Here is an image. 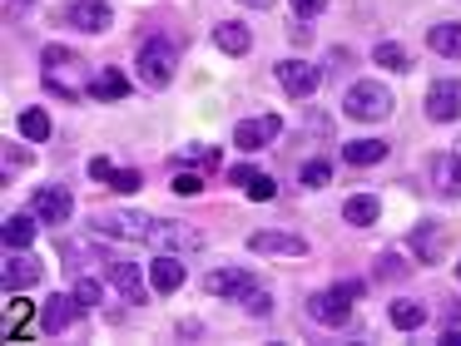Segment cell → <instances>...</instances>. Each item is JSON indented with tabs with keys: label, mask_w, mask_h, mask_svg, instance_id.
I'll return each mask as SVG.
<instances>
[{
	"label": "cell",
	"mask_w": 461,
	"mask_h": 346,
	"mask_svg": "<svg viewBox=\"0 0 461 346\" xmlns=\"http://www.w3.org/2000/svg\"><path fill=\"white\" fill-rule=\"evenodd\" d=\"M41 65H45V89H50V94H60V99H85L90 94V84H95L90 59H80L75 49L50 45L41 55Z\"/></svg>",
	"instance_id": "cell-1"
},
{
	"label": "cell",
	"mask_w": 461,
	"mask_h": 346,
	"mask_svg": "<svg viewBox=\"0 0 461 346\" xmlns=\"http://www.w3.org/2000/svg\"><path fill=\"white\" fill-rule=\"evenodd\" d=\"M134 65H140V79L149 89H169L174 75H179V45L154 30V35L140 40V59H134Z\"/></svg>",
	"instance_id": "cell-2"
},
{
	"label": "cell",
	"mask_w": 461,
	"mask_h": 346,
	"mask_svg": "<svg viewBox=\"0 0 461 346\" xmlns=\"http://www.w3.org/2000/svg\"><path fill=\"white\" fill-rule=\"evenodd\" d=\"M342 114L357 119V124H377V119L392 114V89L377 84V79H357L342 99Z\"/></svg>",
	"instance_id": "cell-3"
},
{
	"label": "cell",
	"mask_w": 461,
	"mask_h": 346,
	"mask_svg": "<svg viewBox=\"0 0 461 346\" xmlns=\"http://www.w3.org/2000/svg\"><path fill=\"white\" fill-rule=\"evenodd\" d=\"M352 297H362L357 282H342V287H328V292H312L308 297V316L322 326H342L352 316Z\"/></svg>",
	"instance_id": "cell-4"
},
{
	"label": "cell",
	"mask_w": 461,
	"mask_h": 346,
	"mask_svg": "<svg viewBox=\"0 0 461 346\" xmlns=\"http://www.w3.org/2000/svg\"><path fill=\"white\" fill-rule=\"evenodd\" d=\"M154 217L140 213H95V237H124V243H149Z\"/></svg>",
	"instance_id": "cell-5"
},
{
	"label": "cell",
	"mask_w": 461,
	"mask_h": 346,
	"mask_svg": "<svg viewBox=\"0 0 461 346\" xmlns=\"http://www.w3.org/2000/svg\"><path fill=\"white\" fill-rule=\"evenodd\" d=\"M253 287H258V282H253L249 267H213V272L203 277V292H209V297H223V302H233V297L243 302Z\"/></svg>",
	"instance_id": "cell-6"
},
{
	"label": "cell",
	"mask_w": 461,
	"mask_h": 346,
	"mask_svg": "<svg viewBox=\"0 0 461 346\" xmlns=\"http://www.w3.org/2000/svg\"><path fill=\"white\" fill-rule=\"evenodd\" d=\"M278 134H283V119L278 114H258V119H243V124L233 129V144H239L243 154H258V148H268Z\"/></svg>",
	"instance_id": "cell-7"
},
{
	"label": "cell",
	"mask_w": 461,
	"mask_h": 346,
	"mask_svg": "<svg viewBox=\"0 0 461 346\" xmlns=\"http://www.w3.org/2000/svg\"><path fill=\"white\" fill-rule=\"evenodd\" d=\"M31 213L41 217V223H70V213H75V198H70V188H55V183H45L41 193L31 198Z\"/></svg>",
	"instance_id": "cell-8"
},
{
	"label": "cell",
	"mask_w": 461,
	"mask_h": 346,
	"mask_svg": "<svg viewBox=\"0 0 461 346\" xmlns=\"http://www.w3.org/2000/svg\"><path fill=\"white\" fill-rule=\"evenodd\" d=\"M65 25L85 30V35H104V30L114 25V10L104 5V0H75V5L65 10Z\"/></svg>",
	"instance_id": "cell-9"
},
{
	"label": "cell",
	"mask_w": 461,
	"mask_h": 346,
	"mask_svg": "<svg viewBox=\"0 0 461 346\" xmlns=\"http://www.w3.org/2000/svg\"><path fill=\"white\" fill-rule=\"evenodd\" d=\"M249 253H268V257H303V253H308V237H298V233H278V227H268V233H249Z\"/></svg>",
	"instance_id": "cell-10"
},
{
	"label": "cell",
	"mask_w": 461,
	"mask_h": 346,
	"mask_svg": "<svg viewBox=\"0 0 461 346\" xmlns=\"http://www.w3.org/2000/svg\"><path fill=\"white\" fill-rule=\"evenodd\" d=\"M427 119H437V124L461 119V84L456 79H437V84L427 89Z\"/></svg>",
	"instance_id": "cell-11"
},
{
	"label": "cell",
	"mask_w": 461,
	"mask_h": 346,
	"mask_svg": "<svg viewBox=\"0 0 461 346\" xmlns=\"http://www.w3.org/2000/svg\"><path fill=\"white\" fill-rule=\"evenodd\" d=\"M278 84L288 89L293 99H308L312 89L322 84V75H318V65H308V59H283V65H278Z\"/></svg>",
	"instance_id": "cell-12"
},
{
	"label": "cell",
	"mask_w": 461,
	"mask_h": 346,
	"mask_svg": "<svg viewBox=\"0 0 461 346\" xmlns=\"http://www.w3.org/2000/svg\"><path fill=\"white\" fill-rule=\"evenodd\" d=\"M0 282H5V292H25V287L41 282V262H35L25 247H11V257H5V272H0Z\"/></svg>",
	"instance_id": "cell-13"
},
{
	"label": "cell",
	"mask_w": 461,
	"mask_h": 346,
	"mask_svg": "<svg viewBox=\"0 0 461 346\" xmlns=\"http://www.w3.org/2000/svg\"><path fill=\"white\" fill-rule=\"evenodd\" d=\"M149 243L159 247V253H194V247H199L203 237L194 233V227H184V223H159V217H154Z\"/></svg>",
	"instance_id": "cell-14"
},
{
	"label": "cell",
	"mask_w": 461,
	"mask_h": 346,
	"mask_svg": "<svg viewBox=\"0 0 461 346\" xmlns=\"http://www.w3.org/2000/svg\"><path fill=\"white\" fill-rule=\"evenodd\" d=\"M104 277L124 292V302H144V297H149V287H144L140 267H134L130 257H110V262H104Z\"/></svg>",
	"instance_id": "cell-15"
},
{
	"label": "cell",
	"mask_w": 461,
	"mask_h": 346,
	"mask_svg": "<svg viewBox=\"0 0 461 346\" xmlns=\"http://www.w3.org/2000/svg\"><path fill=\"white\" fill-rule=\"evenodd\" d=\"M80 312H85L80 297H50V302H45V312H41V332H50V336L70 332Z\"/></svg>",
	"instance_id": "cell-16"
},
{
	"label": "cell",
	"mask_w": 461,
	"mask_h": 346,
	"mask_svg": "<svg viewBox=\"0 0 461 346\" xmlns=\"http://www.w3.org/2000/svg\"><path fill=\"white\" fill-rule=\"evenodd\" d=\"M90 178L104 188H114V193H140L144 188V178L134 173V168H114L110 158H90Z\"/></svg>",
	"instance_id": "cell-17"
},
{
	"label": "cell",
	"mask_w": 461,
	"mask_h": 346,
	"mask_svg": "<svg viewBox=\"0 0 461 346\" xmlns=\"http://www.w3.org/2000/svg\"><path fill=\"white\" fill-rule=\"evenodd\" d=\"M427 178L441 198H461V158L456 154H437L427 164Z\"/></svg>",
	"instance_id": "cell-18"
},
{
	"label": "cell",
	"mask_w": 461,
	"mask_h": 346,
	"mask_svg": "<svg viewBox=\"0 0 461 346\" xmlns=\"http://www.w3.org/2000/svg\"><path fill=\"white\" fill-rule=\"evenodd\" d=\"M149 287H154L159 297L179 292V287H184V262H179V257H174V253H159V257H154V262H149Z\"/></svg>",
	"instance_id": "cell-19"
},
{
	"label": "cell",
	"mask_w": 461,
	"mask_h": 346,
	"mask_svg": "<svg viewBox=\"0 0 461 346\" xmlns=\"http://www.w3.org/2000/svg\"><path fill=\"white\" fill-rule=\"evenodd\" d=\"M213 45H219L223 55H249L253 35H249V25H239V20H219V25H213Z\"/></svg>",
	"instance_id": "cell-20"
},
{
	"label": "cell",
	"mask_w": 461,
	"mask_h": 346,
	"mask_svg": "<svg viewBox=\"0 0 461 346\" xmlns=\"http://www.w3.org/2000/svg\"><path fill=\"white\" fill-rule=\"evenodd\" d=\"M342 158H348L352 168H372V164L387 158V144H382V138H348V144H342Z\"/></svg>",
	"instance_id": "cell-21"
},
{
	"label": "cell",
	"mask_w": 461,
	"mask_h": 346,
	"mask_svg": "<svg viewBox=\"0 0 461 346\" xmlns=\"http://www.w3.org/2000/svg\"><path fill=\"white\" fill-rule=\"evenodd\" d=\"M35 223H41L35 213H11V217H5V227H0L5 247H31L35 243Z\"/></svg>",
	"instance_id": "cell-22"
},
{
	"label": "cell",
	"mask_w": 461,
	"mask_h": 346,
	"mask_svg": "<svg viewBox=\"0 0 461 346\" xmlns=\"http://www.w3.org/2000/svg\"><path fill=\"white\" fill-rule=\"evenodd\" d=\"M411 253H417V262H441V227L437 223H417Z\"/></svg>",
	"instance_id": "cell-23"
},
{
	"label": "cell",
	"mask_w": 461,
	"mask_h": 346,
	"mask_svg": "<svg viewBox=\"0 0 461 346\" xmlns=\"http://www.w3.org/2000/svg\"><path fill=\"white\" fill-rule=\"evenodd\" d=\"M90 94L100 99V104H114V99L130 94V79H124L120 69H100V75H95V84H90Z\"/></svg>",
	"instance_id": "cell-24"
},
{
	"label": "cell",
	"mask_w": 461,
	"mask_h": 346,
	"mask_svg": "<svg viewBox=\"0 0 461 346\" xmlns=\"http://www.w3.org/2000/svg\"><path fill=\"white\" fill-rule=\"evenodd\" d=\"M377 198L372 193H357V198H348V203H342V223H352V227H372L377 223Z\"/></svg>",
	"instance_id": "cell-25"
},
{
	"label": "cell",
	"mask_w": 461,
	"mask_h": 346,
	"mask_svg": "<svg viewBox=\"0 0 461 346\" xmlns=\"http://www.w3.org/2000/svg\"><path fill=\"white\" fill-rule=\"evenodd\" d=\"M427 45L437 49V55H447V59H461V25H431L427 30Z\"/></svg>",
	"instance_id": "cell-26"
},
{
	"label": "cell",
	"mask_w": 461,
	"mask_h": 346,
	"mask_svg": "<svg viewBox=\"0 0 461 346\" xmlns=\"http://www.w3.org/2000/svg\"><path fill=\"white\" fill-rule=\"evenodd\" d=\"M392 326H397V332H417L421 322H427V306L421 302H392Z\"/></svg>",
	"instance_id": "cell-27"
},
{
	"label": "cell",
	"mask_w": 461,
	"mask_h": 346,
	"mask_svg": "<svg viewBox=\"0 0 461 346\" xmlns=\"http://www.w3.org/2000/svg\"><path fill=\"white\" fill-rule=\"evenodd\" d=\"M21 134L31 138V144H45V138H50V114H45V109H25V114H21Z\"/></svg>",
	"instance_id": "cell-28"
},
{
	"label": "cell",
	"mask_w": 461,
	"mask_h": 346,
	"mask_svg": "<svg viewBox=\"0 0 461 346\" xmlns=\"http://www.w3.org/2000/svg\"><path fill=\"white\" fill-rule=\"evenodd\" d=\"M372 59H377L382 69H392V75H402V69H411L407 49H402V45H392V40H382V45L372 49Z\"/></svg>",
	"instance_id": "cell-29"
},
{
	"label": "cell",
	"mask_w": 461,
	"mask_h": 346,
	"mask_svg": "<svg viewBox=\"0 0 461 346\" xmlns=\"http://www.w3.org/2000/svg\"><path fill=\"white\" fill-rule=\"evenodd\" d=\"M407 272H411V267L402 262V253H382L377 257V277H382V282H397V277H407Z\"/></svg>",
	"instance_id": "cell-30"
},
{
	"label": "cell",
	"mask_w": 461,
	"mask_h": 346,
	"mask_svg": "<svg viewBox=\"0 0 461 346\" xmlns=\"http://www.w3.org/2000/svg\"><path fill=\"white\" fill-rule=\"evenodd\" d=\"M75 297H80L85 306H100L104 302V282L100 277H80V282H75Z\"/></svg>",
	"instance_id": "cell-31"
},
{
	"label": "cell",
	"mask_w": 461,
	"mask_h": 346,
	"mask_svg": "<svg viewBox=\"0 0 461 346\" xmlns=\"http://www.w3.org/2000/svg\"><path fill=\"white\" fill-rule=\"evenodd\" d=\"M21 168H31V148H21V144H5V178H15Z\"/></svg>",
	"instance_id": "cell-32"
},
{
	"label": "cell",
	"mask_w": 461,
	"mask_h": 346,
	"mask_svg": "<svg viewBox=\"0 0 461 346\" xmlns=\"http://www.w3.org/2000/svg\"><path fill=\"white\" fill-rule=\"evenodd\" d=\"M243 312H253V316H268V312H273V297L263 292V287H253V292L243 297Z\"/></svg>",
	"instance_id": "cell-33"
},
{
	"label": "cell",
	"mask_w": 461,
	"mask_h": 346,
	"mask_svg": "<svg viewBox=\"0 0 461 346\" xmlns=\"http://www.w3.org/2000/svg\"><path fill=\"white\" fill-rule=\"evenodd\" d=\"M243 193H249V198H253V203H268V198H273V193H278V188H273V178H268V173H258V178H253V183H249V188H243Z\"/></svg>",
	"instance_id": "cell-34"
},
{
	"label": "cell",
	"mask_w": 461,
	"mask_h": 346,
	"mask_svg": "<svg viewBox=\"0 0 461 346\" xmlns=\"http://www.w3.org/2000/svg\"><path fill=\"white\" fill-rule=\"evenodd\" d=\"M328 178H332L328 164H308V168H303V183H308V188H322Z\"/></svg>",
	"instance_id": "cell-35"
},
{
	"label": "cell",
	"mask_w": 461,
	"mask_h": 346,
	"mask_svg": "<svg viewBox=\"0 0 461 346\" xmlns=\"http://www.w3.org/2000/svg\"><path fill=\"white\" fill-rule=\"evenodd\" d=\"M288 5H293V15L308 20V15H322V10H328V0H288Z\"/></svg>",
	"instance_id": "cell-36"
},
{
	"label": "cell",
	"mask_w": 461,
	"mask_h": 346,
	"mask_svg": "<svg viewBox=\"0 0 461 346\" xmlns=\"http://www.w3.org/2000/svg\"><path fill=\"white\" fill-rule=\"evenodd\" d=\"M199 178H194V173H174V193H184V198H194V193H199Z\"/></svg>",
	"instance_id": "cell-37"
},
{
	"label": "cell",
	"mask_w": 461,
	"mask_h": 346,
	"mask_svg": "<svg viewBox=\"0 0 461 346\" xmlns=\"http://www.w3.org/2000/svg\"><path fill=\"white\" fill-rule=\"evenodd\" d=\"M31 316V302H11V322H5V332L15 336V322H25Z\"/></svg>",
	"instance_id": "cell-38"
},
{
	"label": "cell",
	"mask_w": 461,
	"mask_h": 346,
	"mask_svg": "<svg viewBox=\"0 0 461 346\" xmlns=\"http://www.w3.org/2000/svg\"><path fill=\"white\" fill-rule=\"evenodd\" d=\"M229 178H233V183H243V188H249V183H253V178H258V168H249V164H239V168H229Z\"/></svg>",
	"instance_id": "cell-39"
},
{
	"label": "cell",
	"mask_w": 461,
	"mask_h": 346,
	"mask_svg": "<svg viewBox=\"0 0 461 346\" xmlns=\"http://www.w3.org/2000/svg\"><path fill=\"white\" fill-rule=\"evenodd\" d=\"M441 346H461V332H456V326H447V332H441Z\"/></svg>",
	"instance_id": "cell-40"
},
{
	"label": "cell",
	"mask_w": 461,
	"mask_h": 346,
	"mask_svg": "<svg viewBox=\"0 0 461 346\" xmlns=\"http://www.w3.org/2000/svg\"><path fill=\"white\" fill-rule=\"evenodd\" d=\"M239 5H258V10H268V5H273V0H239Z\"/></svg>",
	"instance_id": "cell-41"
},
{
	"label": "cell",
	"mask_w": 461,
	"mask_h": 346,
	"mask_svg": "<svg viewBox=\"0 0 461 346\" xmlns=\"http://www.w3.org/2000/svg\"><path fill=\"white\" fill-rule=\"evenodd\" d=\"M456 277H461V262H456Z\"/></svg>",
	"instance_id": "cell-42"
}]
</instances>
